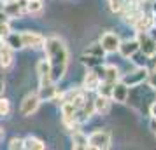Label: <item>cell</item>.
Listing matches in <instances>:
<instances>
[{"instance_id": "7402d4cb", "label": "cell", "mask_w": 156, "mask_h": 150, "mask_svg": "<svg viewBox=\"0 0 156 150\" xmlns=\"http://www.w3.org/2000/svg\"><path fill=\"white\" fill-rule=\"evenodd\" d=\"M114 84H116V82H114ZM114 84H112V82H105V80H100L98 87H97V94H102V96H107V98H111Z\"/></svg>"}, {"instance_id": "44dd1931", "label": "cell", "mask_w": 156, "mask_h": 150, "mask_svg": "<svg viewBox=\"0 0 156 150\" xmlns=\"http://www.w3.org/2000/svg\"><path fill=\"white\" fill-rule=\"evenodd\" d=\"M44 11V0H28L27 14H41Z\"/></svg>"}, {"instance_id": "52a82bcc", "label": "cell", "mask_w": 156, "mask_h": 150, "mask_svg": "<svg viewBox=\"0 0 156 150\" xmlns=\"http://www.w3.org/2000/svg\"><path fill=\"white\" fill-rule=\"evenodd\" d=\"M137 42H139V51L144 52L147 58H153L156 54V38H153L147 32H139Z\"/></svg>"}, {"instance_id": "83f0119b", "label": "cell", "mask_w": 156, "mask_h": 150, "mask_svg": "<svg viewBox=\"0 0 156 150\" xmlns=\"http://www.w3.org/2000/svg\"><path fill=\"white\" fill-rule=\"evenodd\" d=\"M123 2H125V0H107L109 9H111L112 12H121V9H123Z\"/></svg>"}, {"instance_id": "74e56055", "label": "cell", "mask_w": 156, "mask_h": 150, "mask_svg": "<svg viewBox=\"0 0 156 150\" xmlns=\"http://www.w3.org/2000/svg\"><path fill=\"white\" fill-rule=\"evenodd\" d=\"M2 2H4V0H2Z\"/></svg>"}, {"instance_id": "4fadbf2b", "label": "cell", "mask_w": 156, "mask_h": 150, "mask_svg": "<svg viewBox=\"0 0 156 150\" xmlns=\"http://www.w3.org/2000/svg\"><path fill=\"white\" fill-rule=\"evenodd\" d=\"M137 51H139V42H137V38L121 40V42H119V47H118V52H119L121 56L125 58V59H130V58L133 56Z\"/></svg>"}, {"instance_id": "30bf717a", "label": "cell", "mask_w": 156, "mask_h": 150, "mask_svg": "<svg viewBox=\"0 0 156 150\" xmlns=\"http://www.w3.org/2000/svg\"><path fill=\"white\" fill-rule=\"evenodd\" d=\"M37 77H39V86H48L53 82L51 80V66L46 58L37 63Z\"/></svg>"}, {"instance_id": "603a6c76", "label": "cell", "mask_w": 156, "mask_h": 150, "mask_svg": "<svg viewBox=\"0 0 156 150\" xmlns=\"http://www.w3.org/2000/svg\"><path fill=\"white\" fill-rule=\"evenodd\" d=\"M12 112V105L7 98H2L0 96V117H9Z\"/></svg>"}, {"instance_id": "5bb4252c", "label": "cell", "mask_w": 156, "mask_h": 150, "mask_svg": "<svg viewBox=\"0 0 156 150\" xmlns=\"http://www.w3.org/2000/svg\"><path fill=\"white\" fill-rule=\"evenodd\" d=\"M132 26H133V30L137 32V33H139V32H149V30L153 28V14L142 11Z\"/></svg>"}, {"instance_id": "d590c367", "label": "cell", "mask_w": 156, "mask_h": 150, "mask_svg": "<svg viewBox=\"0 0 156 150\" xmlns=\"http://www.w3.org/2000/svg\"><path fill=\"white\" fill-rule=\"evenodd\" d=\"M154 72H156V65H154Z\"/></svg>"}, {"instance_id": "1f68e13d", "label": "cell", "mask_w": 156, "mask_h": 150, "mask_svg": "<svg viewBox=\"0 0 156 150\" xmlns=\"http://www.w3.org/2000/svg\"><path fill=\"white\" fill-rule=\"evenodd\" d=\"M7 19H9V18L4 14V11H0V23H2V21H7Z\"/></svg>"}, {"instance_id": "4dcf8cb0", "label": "cell", "mask_w": 156, "mask_h": 150, "mask_svg": "<svg viewBox=\"0 0 156 150\" xmlns=\"http://www.w3.org/2000/svg\"><path fill=\"white\" fill-rule=\"evenodd\" d=\"M4 93H5V82L0 79V96H2Z\"/></svg>"}, {"instance_id": "6da1fadb", "label": "cell", "mask_w": 156, "mask_h": 150, "mask_svg": "<svg viewBox=\"0 0 156 150\" xmlns=\"http://www.w3.org/2000/svg\"><path fill=\"white\" fill-rule=\"evenodd\" d=\"M42 49L51 66V80L58 84L69 70V59H70L69 47H67L65 40L60 37H46Z\"/></svg>"}, {"instance_id": "e575fe53", "label": "cell", "mask_w": 156, "mask_h": 150, "mask_svg": "<svg viewBox=\"0 0 156 150\" xmlns=\"http://www.w3.org/2000/svg\"><path fill=\"white\" fill-rule=\"evenodd\" d=\"M0 11H2V0H0Z\"/></svg>"}, {"instance_id": "f546056e", "label": "cell", "mask_w": 156, "mask_h": 150, "mask_svg": "<svg viewBox=\"0 0 156 150\" xmlns=\"http://www.w3.org/2000/svg\"><path fill=\"white\" fill-rule=\"evenodd\" d=\"M149 115H151V119H154L156 121V101L151 103V107H149Z\"/></svg>"}, {"instance_id": "8992f818", "label": "cell", "mask_w": 156, "mask_h": 150, "mask_svg": "<svg viewBox=\"0 0 156 150\" xmlns=\"http://www.w3.org/2000/svg\"><path fill=\"white\" fill-rule=\"evenodd\" d=\"M21 38H23V45L28 49H42L46 37L41 32H32V30H23L21 32Z\"/></svg>"}, {"instance_id": "8fae6325", "label": "cell", "mask_w": 156, "mask_h": 150, "mask_svg": "<svg viewBox=\"0 0 156 150\" xmlns=\"http://www.w3.org/2000/svg\"><path fill=\"white\" fill-rule=\"evenodd\" d=\"M128 96H130V89L125 82L118 80L112 87V94H111V100L116 101V103H126Z\"/></svg>"}, {"instance_id": "8d00e7d4", "label": "cell", "mask_w": 156, "mask_h": 150, "mask_svg": "<svg viewBox=\"0 0 156 150\" xmlns=\"http://www.w3.org/2000/svg\"><path fill=\"white\" fill-rule=\"evenodd\" d=\"M154 138H156V131H154Z\"/></svg>"}, {"instance_id": "7c38bea8", "label": "cell", "mask_w": 156, "mask_h": 150, "mask_svg": "<svg viewBox=\"0 0 156 150\" xmlns=\"http://www.w3.org/2000/svg\"><path fill=\"white\" fill-rule=\"evenodd\" d=\"M100 84V77L98 73L95 72V68H88V72H86L84 79H83V89H84L86 93H93V91H97V87H98Z\"/></svg>"}, {"instance_id": "d6986e66", "label": "cell", "mask_w": 156, "mask_h": 150, "mask_svg": "<svg viewBox=\"0 0 156 150\" xmlns=\"http://www.w3.org/2000/svg\"><path fill=\"white\" fill-rule=\"evenodd\" d=\"M23 148L27 150H44L46 148V143L41 140V138H37V136H25L23 138Z\"/></svg>"}, {"instance_id": "d4e9b609", "label": "cell", "mask_w": 156, "mask_h": 150, "mask_svg": "<svg viewBox=\"0 0 156 150\" xmlns=\"http://www.w3.org/2000/svg\"><path fill=\"white\" fill-rule=\"evenodd\" d=\"M130 59H133L137 66H146V65H147V59H149V58L146 56L144 52H140V51H137V52H135L133 56L130 58Z\"/></svg>"}, {"instance_id": "836d02e7", "label": "cell", "mask_w": 156, "mask_h": 150, "mask_svg": "<svg viewBox=\"0 0 156 150\" xmlns=\"http://www.w3.org/2000/svg\"><path fill=\"white\" fill-rule=\"evenodd\" d=\"M2 136H4V128L0 126V140H2Z\"/></svg>"}, {"instance_id": "3957f363", "label": "cell", "mask_w": 156, "mask_h": 150, "mask_svg": "<svg viewBox=\"0 0 156 150\" xmlns=\"http://www.w3.org/2000/svg\"><path fill=\"white\" fill-rule=\"evenodd\" d=\"M27 4L28 0H4L2 2V11L9 19L20 18L27 14Z\"/></svg>"}, {"instance_id": "ac0fdd59", "label": "cell", "mask_w": 156, "mask_h": 150, "mask_svg": "<svg viewBox=\"0 0 156 150\" xmlns=\"http://www.w3.org/2000/svg\"><path fill=\"white\" fill-rule=\"evenodd\" d=\"M72 148H77V150H86L88 148V136L81 131V129H76L72 131Z\"/></svg>"}, {"instance_id": "5b68a950", "label": "cell", "mask_w": 156, "mask_h": 150, "mask_svg": "<svg viewBox=\"0 0 156 150\" xmlns=\"http://www.w3.org/2000/svg\"><path fill=\"white\" fill-rule=\"evenodd\" d=\"M41 107V98L37 93H28L23 98L21 105H20V114L23 117H32Z\"/></svg>"}, {"instance_id": "484cf974", "label": "cell", "mask_w": 156, "mask_h": 150, "mask_svg": "<svg viewBox=\"0 0 156 150\" xmlns=\"http://www.w3.org/2000/svg\"><path fill=\"white\" fill-rule=\"evenodd\" d=\"M7 148L9 150H21L23 148V138H18V136L11 138L7 143Z\"/></svg>"}, {"instance_id": "ffe728a7", "label": "cell", "mask_w": 156, "mask_h": 150, "mask_svg": "<svg viewBox=\"0 0 156 150\" xmlns=\"http://www.w3.org/2000/svg\"><path fill=\"white\" fill-rule=\"evenodd\" d=\"M79 59H81V63L84 65L86 68H97L98 65L104 63V58L93 56V54H88V52H84V54L79 58Z\"/></svg>"}, {"instance_id": "cb8c5ba5", "label": "cell", "mask_w": 156, "mask_h": 150, "mask_svg": "<svg viewBox=\"0 0 156 150\" xmlns=\"http://www.w3.org/2000/svg\"><path fill=\"white\" fill-rule=\"evenodd\" d=\"M84 52H88V54H93V56H98V58H104V56H105V51L102 49V45H100V42L91 44V45H88Z\"/></svg>"}, {"instance_id": "2e32d148", "label": "cell", "mask_w": 156, "mask_h": 150, "mask_svg": "<svg viewBox=\"0 0 156 150\" xmlns=\"http://www.w3.org/2000/svg\"><path fill=\"white\" fill-rule=\"evenodd\" d=\"M93 105H95V114L97 115H107L111 112L112 100L107 96H102V94H97V98L93 100Z\"/></svg>"}, {"instance_id": "9c48e42d", "label": "cell", "mask_w": 156, "mask_h": 150, "mask_svg": "<svg viewBox=\"0 0 156 150\" xmlns=\"http://www.w3.org/2000/svg\"><path fill=\"white\" fill-rule=\"evenodd\" d=\"M98 42H100V45H102V49L105 51V54H112V52H118L121 38H119V35L114 33V32H105V33H102Z\"/></svg>"}, {"instance_id": "d6a6232c", "label": "cell", "mask_w": 156, "mask_h": 150, "mask_svg": "<svg viewBox=\"0 0 156 150\" xmlns=\"http://www.w3.org/2000/svg\"><path fill=\"white\" fill-rule=\"evenodd\" d=\"M153 26L156 28V12H153Z\"/></svg>"}, {"instance_id": "f1b7e54d", "label": "cell", "mask_w": 156, "mask_h": 150, "mask_svg": "<svg viewBox=\"0 0 156 150\" xmlns=\"http://www.w3.org/2000/svg\"><path fill=\"white\" fill-rule=\"evenodd\" d=\"M146 82H147V86L151 87V89H154L156 91V72H149L147 73V77H146Z\"/></svg>"}, {"instance_id": "277c9868", "label": "cell", "mask_w": 156, "mask_h": 150, "mask_svg": "<svg viewBox=\"0 0 156 150\" xmlns=\"http://www.w3.org/2000/svg\"><path fill=\"white\" fill-rule=\"evenodd\" d=\"M149 70L146 68V66H137L135 70L128 72V73H125V75H121V82H125L128 87H137L140 86L142 82L146 80V77H147Z\"/></svg>"}, {"instance_id": "9a60e30c", "label": "cell", "mask_w": 156, "mask_h": 150, "mask_svg": "<svg viewBox=\"0 0 156 150\" xmlns=\"http://www.w3.org/2000/svg\"><path fill=\"white\" fill-rule=\"evenodd\" d=\"M14 63V51L0 40V68L7 70Z\"/></svg>"}, {"instance_id": "7a4b0ae2", "label": "cell", "mask_w": 156, "mask_h": 150, "mask_svg": "<svg viewBox=\"0 0 156 150\" xmlns=\"http://www.w3.org/2000/svg\"><path fill=\"white\" fill-rule=\"evenodd\" d=\"M111 143H112V136L107 129H95L88 136V148L107 150L111 148Z\"/></svg>"}, {"instance_id": "e0dca14e", "label": "cell", "mask_w": 156, "mask_h": 150, "mask_svg": "<svg viewBox=\"0 0 156 150\" xmlns=\"http://www.w3.org/2000/svg\"><path fill=\"white\" fill-rule=\"evenodd\" d=\"M2 42L5 44V45H9L14 52L16 51L25 49V45H23V38H21V32H11L7 37H4Z\"/></svg>"}, {"instance_id": "ba28073f", "label": "cell", "mask_w": 156, "mask_h": 150, "mask_svg": "<svg viewBox=\"0 0 156 150\" xmlns=\"http://www.w3.org/2000/svg\"><path fill=\"white\" fill-rule=\"evenodd\" d=\"M95 72L98 73L100 80H105V82H118L121 79V73H119V68L116 66V65H98Z\"/></svg>"}, {"instance_id": "4316f807", "label": "cell", "mask_w": 156, "mask_h": 150, "mask_svg": "<svg viewBox=\"0 0 156 150\" xmlns=\"http://www.w3.org/2000/svg\"><path fill=\"white\" fill-rule=\"evenodd\" d=\"M11 32H12V28H11V25H9V19L0 23V40H4V37H7Z\"/></svg>"}]
</instances>
